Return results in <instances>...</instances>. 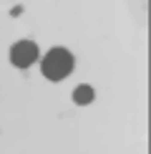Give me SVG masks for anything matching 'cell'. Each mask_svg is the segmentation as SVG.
<instances>
[{
    "instance_id": "obj_2",
    "label": "cell",
    "mask_w": 151,
    "mask_h": 154,
    "mask_svg": "<svg viewBox=\"0 0 151 154\" xmlns=\"http://www.w3.org/2000/svg\"><path fill=\"white\" fill-rule=\"evenodd\" d=\"M10 61H13V66H18V68L33 66V63L38 61V46L33 41H18V43H13Z\"/></svg>"
},
{
    "instance_id": "obj_3",
    "label": "cell",
    "mask_w": 151,
    "mask_h": 154,
    "mask_svg": "<svg viewBox=\"0 0 151 154\" xmlns=\"http://www.w3.org/2000/svg\"><path fill=\"white\" fill-rule=\"evenodd\" d=\"M93 99H96V91H93L91 86H86V83H81V86L73 91V101H76V104H81V106L91 104Z\"/></svg>"
},
{
    "instance_id": "obj_1",
    "label": "cell",
    "mask_w": 151,
    "mask_h": 154,
    "mask_svg": "<svg viewBox=\"0 0 151 154\" xmlns=\"http://www.w3.org/2000/svg\"><path fill=\"white\" fill-rule=\"evenodd\" d=\"M73 63H76V58H73L71 51L50 48L46 53V58L40 61V71H43V76H46L48 81H61V79H66V76L73 71Z\"/></svg>"
}]
</instances>
